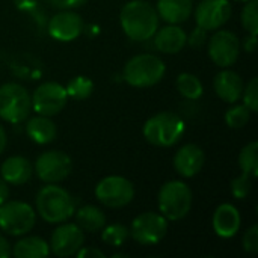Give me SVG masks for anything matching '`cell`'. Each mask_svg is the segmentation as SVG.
Listing matches in <instances>:
<instances>
[{
  "label": "cell",
  "instance_id": "obj_28",
  "mask_svg": "<svg viewBox=\"0 0 258 258\" xmlns=\"http://www.w3.org/2000/svg\"><path fill=\"white\" fill-rule=\"evenodd\" d=\"M101 240L109 245V246H121L125 243V240L130 237V231L125 225L122 224H112V225H104L101 228Z\"/></svg>",
  "mask_w": 258,
  "mask_h": 258
},
{
  "label": "cell",
  "instance_id": "obj_26",
  "mask_svg": "<svg viewBox=\"0 0 258 258\" xmlns=\"http://www.w3.org/2000/svg\"><path fill=\"white\" fill-rule=\"evenodd\" d=\"M239 166L242 172L252 175L254 178L258 175V142H251L242 148L239 154Z\"/></svg>",
  "mask_w": 258,
  "mask_h": 258
},
{
  "label": "cell",
  "instance_id": "obj_10",
  "mask_svg": "<svg viewBox=\"0 0 258 258\" xmlns=\"http://www.w3.org/2000/svg\"><path fill=\"white\" fill-rule=\"evenodd\" d=\"M128 231L130 237L139 245H156L168 233V219L162 213L145 212L133 219Z\"/></svg>",
  "mask_w": 258,
  "mask_h": 258
},
{
  "label": "cell",
  "instance_id": "obj_15",
  "mask_svg": "<svg viewBox=\"0 0 258 258\" xmlns=\"http://www.w3.org/2000/svg\"><path fill=\"white\" fill-rule=\"evenodd\" d=\"M83 27L85 24L79 14L73 11H60L50 18L47 30L53 39L70 42L82 35Z\"/></svg>",
  "mask_w": 258,
  "mask_h": 258
},
{
  "label": "cell",
  "instance_id": "obj_36",
  "mask_svg": "<svg viewBox=\"0 0 258 258\" xmlns=\"http://www.w3.org/2000/svg\"><path fill=\"white\" fill-rule=\"evenodd\" d=\"M243 48L246 53H254L257 48V35H249L243 39Z\"/></svg>",
  "mask_w": 258,
  "mask_h": 258
},
{
  "label": "cell",
  "instance_id": "obj_13",
  "mask_svg": "<svg viewBox=\"0 0 258 258\" xmlns=\"http://www.w3.org/2000/svg\"><path fill=\"white\" fill-rule=\"evenodd\" d=\"M85 243L83 230L77 224H57L50 239V252L56 257H73Z\"/></svg>",
  "mask_w": 258,
  "mask_h": 258
},
{
  "label": "cell",
  "instance_id": "obj_24",
  "mask_svg": "<svg viewBox=\"0 0 258 258\" xmlns=\"http://www.w3.org/2000/svg\"><path fill=\"white\" fill-rule=\"evenodd\" d=\"M74 216L76 224L88 233L101 231V228L106 225V215L97 206H82L80 209H76Z\"/></svg>",
  "mask_w": 258,
  "mask_h": 258
},
{
  "label": "cell",
  "instance_id": "obj_37",
  "mask_svg": "<svg viewBox=\"0 0 258 258\" xmlns=\"http://www.w3.org/2000/svg\"><path fill=\"white\" fill-rule=\"evenodd\" d=\"M50 2L59 8H74V6H80L86 0H50Z\"/></svg>",
  "mask_w": 258,
  "mask_h": 258
},
{
  "label": "cell",
  "instance_id": "obj_19",
  "mask_svg": "<svg viewBox=\"0 0 258 258\" xmlns=\"http://www.w3.org/2000/svg\"><path fill=\"white\" fill-rule=\"evenodd\" d=\"M212 224H213V230L216 236L222 239H231L239 233L242 218H240L239 210L233 204L224 203L218 206V209L215 210Z\"/></svg>",
  "mask_w": 258,
  "mask_h": 258
},
{
  "label": "cell",
  "instance_id": "obj_3",
  "mask_svg": "<svg viewBox=\"0 0 258 258\" xmlns=\"http://www.w3.org/2000/svg\"><path fill=\"white\" fill-rule=\"evenodd\" d=\"M194 195L190 187L181 180L166 181L157 195L160 213L172 222L184 219L192 209Z\"/></svg>",
  "mask_w": 258,
  "mask_h": 258
},
{
  "label": "cell",
  "instance_id": "obj_12",
  "mask_svg": "<svg viewBox=\"0 0 258 258\" xmlns=\"http://www.w3.org/2000/svg\"><path fill=\"white\" fill-rule=\"evenodd\" d=\"M240 41L231 30H215L209 41V56L212 62L221 68L234 65L240 54Z\"/></svg>",
  "mask_w": 258,
  "mask_h": 258
},
{
  "label": "cell",
  "instance_id": "obj_27",
  "mask_svg": "<svg viewBox=\"0 0 258 258\" xmlns=\"http://www.w3.org/2000/svg\"><path fill=\"white\" fill-rule=\"evenodd\" d=\"M65 91L67 95L71 97L73 100H86L94 91V83L91 79L85 76H77L68 82Z\"/></svg>",
  "mask_w": 258,
  "mask_h": 258
},
{
  "label": "cell",
  "instance_id": "obj_32",
  "mask_svg": "<svg viewBox=\"0 0 258 258\" xmlns=\"http://www.w3.org/2000/svg\"><path fill=\"white\" fill-rule=\"evenodd\" d=\"M242 98H243V104L252 112L255 113L258 110V79L257 77H252L246 86L243 88V94H242Z\"/></svg>",
  "mask_w": 258,
  "mask_h": 258
},
{
  "label": "cell",
  "instance_id": "obj_30",
  "mask_svg": "<svg viewBox=\"0 0 258 258\" xmlns=\"http://www.w3.org/2000/svg\"><path fill=\"white\" fill-rule=\"evenodd\" d=\"M240 21L249 35H258V2L246 0L240 14Z\"/></svg>",
  "mask_w": 258,
  "mask_h": 258
},
{
  "label": "cell",
  "instance_id": "obj_31",
  "mask_svg": "<svg viewBox=\"0 0 258 258\" xmlns=\"http://www.w3.org/2000/svg\"><path fill=\"white\" fill-rule=\"evenodd\" d=\"M252 180H254L252 175L242 172V175L236 177V178L231 181V194H233L237 200H245V198L251 194Z\"/></svg>",
  "mask_w": 258,
  "mask_h": 258
},
{
  "label": "cell",
  "instance_id": "obj_8",
  "mask_svg": "<svg viewBox=\"0 0 258 258\" xmlns=\"http://www.w3.org/2000/svg\"><path fill=\"white\" fill-rule=\"evenodd\" d=\"M95 198L109 209H122L135 198V186L121 175L104 177L95 186Z\"/></svg>",
  "mask_w": 258,
  "mask_h": 258
},
{
  "label": "cell",
  "instance_id": "obj_38",
  "mask_svg": "<svg viewBox=\"0 0 258 258\" xmlns=\"http://www.w3.org/2000/svg\"><path fill=\"white\" fill-rule=\"evenodd\" d=\"M11 257V245L9 242L0 234V258Z\"/></svg>",
  "mask_w": 258,
  "mask_h": 258
},
{
  "label": "cell",
  "instance_id": "obj_5",
  "mask_svg": "<svg viewBox=\"0 0 258 258\" xmlns=\"http://www.w3.org/2000/svg\"><path fill=\"white\" fill-rule=\"evenodd\" d=\"M186 124L174 112H160L153 115L144 125V138L156 147H172L184 135Z\"/></svg>",
  "mask_w": 258,
  "mask_h": 258
},
{
  "label": "cell",
  "instance_id": "obj_16",
  "mask_svg": "<svg viewBox=\"0 0 258 258\" xmlns=\"http://www.w3.org/2000/svg\"><path fill=\"white\" fill-rule=\"evenodd\" d=\"M213 88L216 95L224 100L225 103L234 104L242 98L243 94V88H245V82L240 77L239 73L224 68L222 71H219L215 79H213Z\"/></svg>",
  "mask_w": 258,
  "mask_h": 258
},
{
  "label": "cell",
  "instance_id": "obj_23",
  "mask_svg": "<svg viewBox=\"0 0 258 258\" xmlns=\"http://www.w3.org/2000/svg\"><path fill=\"white\" fill-rule=\"evenodd\" d=\"M50 254L48 243L38 236H21V239L11 246V255L17 258H45Z\"/></svg>",
  "mask_w": 258,
  "mask_h": 258
},
{
  "label": "cell",
  "instance_id": "obj_33",
  "mask_svg": "<svg viewBox=\"0 0 258 258\" xmlns=\"http://www.w3.org/2000/svg\"><path fill=\"white\" fill-rule=\"evenodd\" d=\"M243 249L249 254H255L258 252V227L252 225L246 230V233L243 234Z\"/></svg>",
  "mask_w": 258,
  "mask_h": 258
},
{
  "label": "cell",
  "instance_id": "obj_11",
  "mask_svg": "<svg viewBox=\"0 0 258 258\" xmlns=\"http://www.w3.org/2000/svg\"><path fill=\"white\" fill-rule=\"evenodd\" d=\"M32 109L38 115L44 116H54L60 113L68 101V95L65 86L57 82H44L30 95Z\"/></svg>",
  "mask_w": 258,
  "mask_h": 258
},
{
  "label": "cell",
  "instance_id": "obj_2",
  "mask_svg": "<svg viewBox=\"0 0 258 258\" xmlns=\"http://www.w3.org/2000/svg\"><path fill=\"white\" fill-rule=\"evenodd\" d=\"M36 212L47 224L67 222L76 212L74 197L57 184H47L38 194L35 200Z\"/></svg>",
  "mask_w": 258,
  "mask_h": 258
},
{
  "label": "cell",
  "instance_id": "obj_6",
  "mask_svg": "<svg viewBox=\"0 0 258 258\" xmlns=\"http://www.w3.org/2000/svg\"><path fill=\"white\" fill-rule=\"evenodd\" d=\"M32 101L29 91L15 82L0 86V118L9 124H20L29 118Z\"/></svg>",
  "mask_w": 258,
  "mask_h": 258
},
{
  "label": "cell",
  "instance_id": "obj_22",
  "mask_svg": "<svg viewBox=\"0 0 258 258\" xmlns=\"http://www.w3.org/2000/svg\"><path fill=\"white\" fill-rule=\"evenodd\" d=\"M26 133L33 142L39 145H47L56 139L57 128H56V124L50 119V116L36 115L27 119Z\"/></svg>",
  "mask_w": 258,
  "mask_h": 258
},
{
  "label": "cell",
  "instance_id": "obj_20",
  "mask_svg": "<svg viewBox=\"0 0 258 258\" xmlns=\"http://www.w3.org/2000/svg\"><path fill=\"white\" fill-rule=\"evenodd\" d=\"M33 166L29 159L23 156H11L0 166V175L8 184L20 186L30 180Z\"/></svg>",
  "mask_w": 258,
  "mask_h": 258
},
{
  "label": "cell",
  "instance_id": "obj_9",
  "mask_svg": "<svg viewBox=\"0 0 258 258\" xmlns=\"http://www.w3.org/2000/svg\"><path fill=\"white\" fill-rule=\"evenodd\" d=\"M73 169L71 157L59 150H48L38 156L33 172L36 177L47 184H57L63 181Z\"/></svg>",
  "mask_w": 258,
  "mask_h": 258
},
{
  "label": "cell",
  "instance_id": "obj_21",
  "mask_svg": "<svg viewBox=\"0 0 258 258\" xmlns=\"http://www.w3.org/2000/svg\"><path fill=\"white\" fill-rule=\"evenodd\" d=\"M156 11L168 24H181L192 15L194 3L192 0H157Z\"/></svg>",
  "mask_w": 258,
  "mask_h": 258
},
{
  "label": "cell",
  "instance_id": "obj_1",
  "mask_svg": "<svg viewBox=\"0 0 258 258\" xmlns=\"http://www.w3.org/2000/svg\"><path fill=\"white\" fill-rule=\"evenodd\" d=\"M159 14L156 8L147 0L127 2L119 14V23L124 33L138 42H144L153 38L159 29Z\"/></svg>",
  "mask_w": 258,
  "mask_h": 258
},
{
  "label": "cell",
  "instance_id": "obj_14",
  "mask_svg": "<svg viewBox=\"0 0 258 258\" xmlns=\"http://www.w3.org/2000/svg\"><path fill=\"white\" fill-rule=\"evenodd\" d=\"M230 0H201L195 9V21L207 32L221 29L231 17Z\"/></svg>",
  "mask_w": 258,
  "mask_h": 258
},
{
  "label": "cell",
  "instance_id": "obj_35",
  "mask_svg": "<svg viewBox=\"0 0 258 258\" xmlns=\"http://www.w3.org/2000/svg\"><path fill=\"white\" fill-rule=\"evenodd\" d=\"M79 258H104V252L95 246H82L77 254H76Z\"/></svg>",
  "mask_w": 258,
  "mask_h": 258
},
{
  "label": "cell",
  "instance_id": "obj_7",
  "mask_svg": "<svg viewBox=\"0 0 258 258\" xmlns=\"http://www.w3.org/2000/svg\"><path fill=\"white\" fill-rule=\"evenodd\" d=\"M36 222V212L23 201H5L0 206V228L15 237L32 231Z\"/></svg>",
  "mask_w": 258,
  "mask_h": 258
},
{
  "label": "cell",
  "instance_id": "obj_29",
  "mask_svg": "<svg viewBox=\"0 0 258 258\" xmlns=\"http://www.w3.org/2000/svg\"><path fill=\"white\" fill-rule=\"evenodd\" d=\"M251 110L245 104H236L225 113V121L230 128H243L251 119Z\"/></svg>",
  "mask_w": 258,
  "mask_h": 258
},
{
  "label": "cell",
  "instance_id": "obj_39",
  "mask_svg": "<svg viewBox=\"0 0 258 258\" xmlns=\"http://www.w3.org/2000/svg\"><path fill=\"white\" fill-rule=\"evenodd\" d=\"M8 198H9V186H8V183L0 177V206H2L5 201H8Z\"/></svg>",
  "mask_w": 258,
  "mask_h": 258
},
{
  "label": "cell",
  "instance_id": "obj_25",
  "mask_svg": "<svg viewBox=\"0 0 258 258\" xmlns=\"http://www.w3.org/2000/svg\"><path fill=\"white\" fill-rule=\"evenodd\" d=\"M175 86H177V91L180 92V95L186 100H198L204 92L201 80L192 73L178 74Z\"/></svg>",
  "mask_w": 258,
  "mask_h": 258
},
{
  "label": "cell",
  "instance_id": "obj_34",
  "mask_svg": "<svg viewBox=\"0 0 258 258\" xmlns=\"http://www.w3.org/2000/svg\"><path fill=\"white\" fill-rule=\"evenodd\" d=\"M206 41H207V30L200 26L187 36V44L194 48L203 47L206 44Z\"/></svg>",
  "mask_w": 258,
  "mask_h": 258
},
{
  "label": "cell",
  "instance_id": "obj_40",
  "mask_svg": "<svg viewBox=\"0 0 258 258\" xmlns=\"http://www.w3.org/2000/svg\"><path fill=\"white\" fill-rule=\"evenodd\" d=\"M6 144H8V135H6V130H5V127L0 124V153L5 150Z\"/></svg>",
  "mask_w": 258,
  "mask_h": 258
},
{
  "label": "cell",
  "instance_id": "obj_4",
  "mask_svg": "<svg viewBox=\"0 0 258 258\" xmlns=\"http://www.w3.org/2000/svg\"><path fill=\"white\" fill-rule=\"evenodd\" d=\"M165 62L151 53L136 54L124 67V80L133 88H150L157 85L165 76Z\"/></svg>",
  "mask_w": 258,
  "mask_h": 258
},
{
  "label": "cell",
  "instance_id": "obj_41",
  "mask_svg": "<svg viewBox=\"0 0 258 258\" xmlns=\"http://www.w3.org/2000/svg\"><path fill=\"white\" fill-rule=\"evenodd\" d=\"M237 2H246V0H237Z\"/></svg>",
  "mask_w": 258,
  "mask_h": 258
},
{
  "label": "cell",
  "instance_id": "obj_18",
  "mask_svg": "<svg viewBox=\"0 0 258 258\" xmlns=\"http://www.w3.org/2000/svg\"><path fill=\"white\" fill-rule=\"evenodd\" d=\"M186 44H187V35L178 24H168L159 27L153 35L154 48L166 54L180 53Z\"/></svg>",
  "mask_w": 258,
  "mask_h": 258
},
{
  "label": "cell",
  "instance_id": "obj_17",
  "mask_svg": "<svg viewBox=\"0 0 258 258\" xmlns=\"http://www.w3.org/2000/svg\"><path fill=\"white\" fill-rule=\"evenodd\" d=\"M204 162H206V154L201 150V147L195 144L183 145L180 150H177L174 156V168L184 178L195 177L203 169Z\"/></svg>",
  "mask_w": 258,
  "mask_h": 258
}]
</instances>
